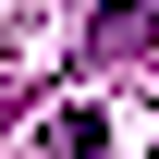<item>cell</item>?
<instances>
[{"label": "cell", "mask_w": 159, "mask_h": 159, "mask_svg": "<svg viewBox=\"0 0 159 159\" xmlns=\"http://www.w3.org/2000/svg\"><path fill=\"white\" fill-rule=\"evenodd\" d=\"M159 49V0H110L98 25H86V61H98V74H122V61H147Z\"/></svg>", "instance_id": "obj_1"}, {"label": "cell", "mask_w": 159, "mask_h": 159, "mask_svg": "<svg viewBox=\"0 0 159 159\" xmlns=\"http://www.w3.org/2000/svg\"><path fill=\"white\" fill-rule=\"evenodd\" d=\"M98 147H110L98 110H61V122H49V159H98Z\"/></svg>", "instance_id": "obj_2"}]
</instances>
